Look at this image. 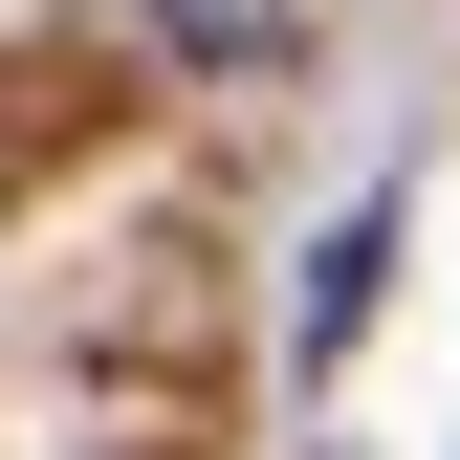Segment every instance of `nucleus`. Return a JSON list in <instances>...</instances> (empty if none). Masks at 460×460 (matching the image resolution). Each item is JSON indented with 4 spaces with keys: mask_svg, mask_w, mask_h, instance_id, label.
Here are the masks:
<instances>
[{
    "mask_svg": "<svg viewBox=\"0 0 460 460\" xmlns=\"http://www.w3.org/2000/svg\"><path fill=\"white\" fill-rule=\"evenodd\" d=\"M132 44H154V66H198V88H285V44H307V22H285V0H132Z\"/></svg>",
    "mask_w": 460,
    "mask_h": 460,
    "instance_id": "1",
    "label": "nucleus"
},
{
    "mask_svg": "<svg viewBox=\"0 0 460 460\" xmlns=\"http://www.w3.org/2000/svg\"><path fill=\"white\" fill-rule=\"evenodd\" d=\"M373 263H394V219H329V263H307V351H351V329H373Z\"/></svg>",
    "mask_w": 460,
    "mask_h": 460,
    "instance_id": "2",
    "label": "nucleus"
}]
</instances>
